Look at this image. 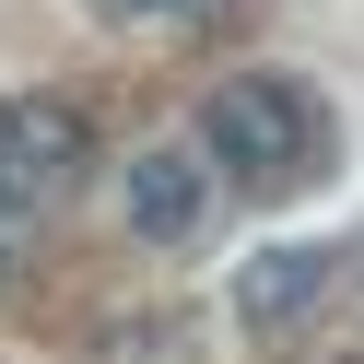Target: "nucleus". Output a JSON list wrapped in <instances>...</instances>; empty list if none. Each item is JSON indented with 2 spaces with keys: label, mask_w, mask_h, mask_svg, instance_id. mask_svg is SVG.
I'll use <instances>...</instances> for the list:
<instances>
[{
  "label": "nucleus",
  "mask_w": 364,
  "mask_h": 364,
  "mask_svg": "<svg viewBox=\"0 0 364 364\" xmlns=\"http://www.w3.org/2000/svg\"><path fill=\"white\" fill-rule=\"evenodd\" d=\"M329 282H341L329 247H259V259L235 270V317L247 329H306V317L329 306Z\"/></svg>",
  "instance_id": "20e7f679"
},
{
  "label": "nucleus",
  "mask_w": 364,
  "mask_h": 364,
  "mask_svg": "<svg viewBox=\"0 0 364 364\" xmlns=\"http://www.w3.org/2000/svg\"><path fill=\"white\" fill-rule=\"evenodd\" d=\"M212 212H223V176L200 165V141H141L118 165V223L141 247H200Z\"/></svg>",
  "instance_id": "7ed1b4c3"
},
{
  "label": "nucleus",
  "mask_w": 364,
  "mask_h": 364,
  "mask_svg": "<svg viewBox=\"0 0 364 364\" xmlns=\"http://www.w3.org/2000/svg\"><path fill=\"white\" fill-rule=\"evenodd\" d=\"M188 141H200V165H212L223 188H294V176L329 153V106L294 71H223Z\"/></svg>",
  "instance_id": "f257e3e1"
},
{
  "label": "nucleus",
  "mask_w": 364,
  "mask_h": 364,
  "mask_svg": "<svg viewBox=\"0 0 364 364\" xmlns=\"http://www.w3.org/2000/svg\"><path fill=\"white\" fill-rule=\"evenodd\" d=\"M12 259H24V212H0V282H12Z\"/></svg>",
  "instance_id": "39448f33"
},
{
  "label": "nucleus",
  "mask_w": 364,
  "mask_h": 364,
  "mask_svg": "<svg viewBox=\"0 0 364 364\" xmlns=\"http://www.w3.org/2000/svg\"><path fill=\"white\" fill-rule=\"evenodd\" d=\"M82 176H95V129H82V106L59 95H0V212H59V200H82Z\"/></svg>",
  "instance_id": "f03ea898"
}]
</instances>
